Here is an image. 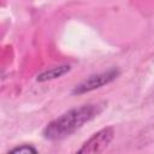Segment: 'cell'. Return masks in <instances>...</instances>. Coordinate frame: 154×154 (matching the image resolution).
<instances>
[{"label":"cell","instance_id":"cell-1","mask_svg":"<svg viewBox=\"0 0 154 154\" xmlns=\"http://www.w3.org/2000/svg\"><path fill=\"white\" fill-rule=\"evenodd\" d=\"M106 108V102H91L85 103L75 108H71L63 114L58 116L51 120L43 129L42 135L49 141H61L77 130H79L84 124L95 119Z\"/></svg>","mask_w":154,"mask_h":154},{"label":"cell","instance_id":"cell-2","mask_svg":"<svg viewBox=\"0 0 154 154\" xmlns=\"http://www.w3.org/2000/svg\"><path fill=\"white\" fill-rule=\"evenodd\" d=\"M119 75H120V71L116 67L108 69V70L99 72V73L90 75L87 78H84L83 81H81L78 84H76L71 93L73 95H83V94L94 91L96 89H100V88L112 83L113 81H116L119 77Z\"/></svg>","mask_w":154,"mask_h":154},{"label":"cell","instance_id":"cell-3","mask_svg":"<svg viewBox=\"0 0 154 154\" xmlns=\"http://www.w3.org/2000/svg\"><path fill=\"white\" fill-rule=\"evenodd\" d=\"M114 137V129L112 126H107L103 128L101 130H99L97 132L93 134L91 137H89L83 144L82 147L77 150L78 154L82 153H100L103 152L108 144L112 142Z\"/></svg>","mask_w":154,"mask_h":154},{"label":"cell","instance_id":"cell-4","mask_svg":"<svg viewBox=\"0 0 154 154\" xmlns=\"http://www.w3.org/2000/svg\"><path fill=\"white\" fill-rule=\"evenodd\" d=\"M71 70V66L67 64H63V65H58V66H53L48 70H45L42 72H40L36 76V81L37 82H48V81H53L57 78H60L61 76L66 75L69 71Z\"/></svg>","mask_w":154,"mask_h":154},{"label":"cell","instance_id":"cell-5","mask_svg":"<svg viewBox=\"0 0 154 154\" xmlns=\"http://www.w3.org/2000/svg\"><path fill=\"white\" fill-rule=\"evenodd\" d=\"M7 153L8 154L10 153H37V149L31 144L24 143V144H20V146H17V147L10 149Z\"/></svg>","mask_w":154,"mask_h":154}]
</instances>
